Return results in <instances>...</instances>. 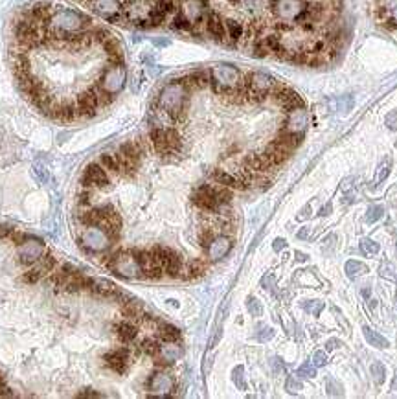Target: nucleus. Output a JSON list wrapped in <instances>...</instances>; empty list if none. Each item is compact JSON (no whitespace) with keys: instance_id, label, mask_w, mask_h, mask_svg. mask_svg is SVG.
<instances>
[{"instance_id":"obj_1","label":"nucleus","mask_w":397,"mask_h":399,"mask_svg":"<svg viewBox=\"0 0 397 399\" xmlns=\"http://www.w3.org/2000/svg\"><path fill=\"white\" fill-rule=\"evenodd\" d=\"M99 107V99H98V92L94 87L87 89L83 94H79L77 98V105H76V112L77 118H92L96 116Z\"/></svg>"},{"instance_id":"obj_2","label":"nucleus","mask_w":397,"mask_h":399,"mask_svg":"<svg viewBox=\"0 0 397 399\" xmlns=\"http://www.w3.org/2000/svg\"><path fill=\"white\" fill-rule=\"evenodd\" d=\"M81 182H83L85 188H109V177L105 173V168L101 164H89L87 169H85L83 177H81Z\"/></svg>"},{"instance_id":"obj_3","label":"nucleus","mask_w":397,"mask_h":399,"mask_svg":"<svg viewBox=\"0 0 397 399\" xmlns=\"http://www.w3.org/2000/svg\"><path fill=\"white\" fill-rule=\"evenodd\" d=\"M57 261L56 258L52 256V254H46L44 258H41V263L37 267H33V269H30V271H26V273L22 274L21 280L24 281V283H28V285H33V283H37V281H41L46 274H50L54 269H56Z\"/></svg>"},{"instance_id":"obj_4","label":"nucleus","mask_w":397,"mask_h":399,"mask_svg":"<svg viewBox=\"0 0 397 399\" xmlns=\"http://www.w3.org/2000/svg\"><path fill=\"white\" fill-rule=\"evenodd\" d=\"M191 201H193L195 206H199L204 212H215L221 206L215 197V186H208V184H204V186L197 189L195 193L191 195Z\"/></svg>"},{"instance_id":"obj_5","label":"nucleus","mask_w":397,"mask_h":399,"mask_svg":"<svg viewBox=\"0 0 397 399\" xmlns=\"http://www.w3.org/2000/svg\"><path fill=\"white\" fill-rule=\"evenodd\" d=\"M129 357L131 353L127 348H120V350H114V351H109L103 355V361L105 364L111 368L112 371L116 373H125L127 371V363H129Z\"/></svg>"},{"instance_id":"obj_6","label":"nucleus","mask_w":397,"mask_h":399,"mask_svg":"<svg viewBox=\"0 0 397 399\" xmlns=\"http://www.w3.org/2000/svg\"><path fill=\"white\" fill-rule=\"evenodd\" d=\"M263 154L269 158V162H271L272 166L276 168V166H281L283 162H287L289 158H291L293 149H289V147H285L283 144H279L278 140H272L271 144L267 146Z\"/></svg>"},{"instance_id":"obj_7","label":"nucleus","mask_w":397,"mask_h":399,"mask_svg":"<svg viewBox=\"0 0 397 399\" xmlns=\"http://www.w3.org/2000/svg\"><path fill=\"white\" fill-rule=\"evenodd\" d=\"M212 179L217 182V184H221V186H226V188H232V189H246L248 186L244 184L243 181H239L237 177L230 175V173H226L224 169H212Z\"/></svg>"},{"instance_id":"obj_8","label":"nucleus","mask_w":397,"mask_h":399,"mask_svg":"<svg viewBox=\"0 0 397 399\" xmlns=\"http://www.w3.org/2000/svg\"><path fill=\"white\" fill-rule=\"evenodd\" d=\"M206 31H208L210 35L214 37L215 41L223 42L224 37H226V26H224V21L217 13H210L208 17H206Z\"/></svg>"},{"instance_id":"obj_9","label":"nucleus","mask_w":397,"mask_h":399,"mask_svg":"<svg viewBox=\"0 0 397 399\" xmlns=\"http://www.w3.org/2000/svg\"><path fill=\"white\" fill-rule=\"evenodd\" d=\"M149 140H151V144H153L154 151L158 154H173L171 153V149H169V146H167V138H166V129H153L151 133H149Z\"/></svg>"},{"instance_id":"obj_10","label":"nucleus","mask_w":397,"mask_h":399,"mask_svg":"<svg viewBox=\"0 0 397 399\" xmlns=\"http://www.w3.org/2000/svg\"><path fill=\"white\" fill-rule=\"evenodd\" d=\"M114 331H116L118 340L123 344L132 342V340L136 338V335H138V328L132 322H118L114 326Z\"/></svg>"},{"instance_id":"obj_11","label":"nucleus","mask_w":397,"mask_h":399,"mask_svg":"<svg viewBox=\"0 0 397 399\" xmlns=\"http://www.w3.org/2000/svg\"><path fill=\"white\" fill-rule=\"evenodd\" d=\"M228 250H230V239L228 238H215L214 241H212V245H210V248L206 250V252L210 254V258L212 259H221Z\"/></svg>"},{"instance_id":"obj_12","label":"nucleus","mask_w":397,"mask_h":399,"mask_svg":"<svg viewBox=\"0 0 397 399\" xmlns=\"http://www.w3.org/2000/svg\"><path fill=\"white\" fill-rule=\"evenodd\" d=\"M208 271V263L204 261V259H193V261H189L188 267H186V271L182 278L184 280H195V278H201V276H204V273Z\"/></svg>"},{"instance_id":"obj_13","label":"nucleus","mask_w":397,"mask_h":399,"mask_svg":"<svg viewBox=\"0 0 397 399\" xmlns=\"http://www.w3.org/2000/svg\"><path fill=\"white\" fill-rule=\"evenodd\" d=\"M91 293L94 294V296H99V298H114L116 294H118V289H116V285H112L111 281H94V285H92Z\"/></svg>"},{"instance_id":"obj_14","label":"nucleus","mask_w":397,"mask_h":399,"mask_svg":"<svg viewBox=\"0 0 397 399\" xmlns=\"http://www.w3.org/2000/svg\"><path fill=\"white\" fill-rule=\"evenodd\" d=\"M224 26H226V35L230 37L232 44L239 42L244 37V26L239 21H236V19H226Z\"/></svg>"},{"instance_id":"obj_15","label":"nucleus","mask_w":397,"mask_h":399,"mask_svg":"<svg viewBox=\"0 0 397 399\" xmlns=\"http://www.w3.org/2000/svg\"><path fill=\"white\" fill-rule=\"evenodd\" d=\"M158 337L162 342L173 344L181 338V331L171 324H158Z\"/></svg>"},{"instance_id":"obj_16","label":"nucleus","mask_w":397,"mask_h":399,"mask_svg":"<svg viewBox=\"0 0 397 399\" xmlns=\"http://www.w3.org/2000/svg\"><path fill=\"white\" fill-rule=\"evenodd\" d=\"M68 278H70V273H66L63 267L61 269H54L52 273H50V281H52V285L56 289H64L66 287V283H68Z\"/></svg>"},{"instance_id":"obj_17","label":"nucleus","mask_w":397,"mask_h":399,"mask_svg":"<svg viewBox=\"0 0 397 399\" xmlns=\"http://www.w3.org/2000/svg\"><path fill=\"white\" fill-rule=\"evenodd\" d=\"M149 386L153 388V390H171L173 388V381L167 377V375H164V373H156L151 381H149Z\"/></svg>"},{"instance_id":"obj_18","label":"nucleus","mask_w":397,"mask_h":399,"mask_svg":"<svg viewBox=\"0 0 397 399\" xmlns=\"http://www.w3.org/2000/svg\"><path fill=\"white\" fill-rule=\"evenodd\" d=\"M364 337H366V340H368L371 346H375V348H388V340L384 338L383 335H379L377 331H373L371 328H364Z\"/></svg>"},{"instance_id":"obj_19","label":"nucleus","mask_w":397,"mask_h":399,"mask_svg":"<svg viewBox=\"0 0 397 399\" xmlns=\"http://www.w3.org/2000/svg\"><path fill=\"white\" fill-rule=\"evenodd\" d=\"M166 138H167V146L171 149V153L181 151L182 147V138L177 129H166Z\"/></svg>"},{"instance_id":"obj_20","label":"nucleus","mask_w":397,"mask_h":399,"mask_svg":"<svg viewBox=\"0 0 397 399\" xmlns=\"http://www.w3.org/2000/svg\"><path fill=\"white\" fill-rule=\"evenodd\" d=\"M281 107H283V109H285V111H298V109H304V107H305V103H304V99L300 98L298 94H296V92H291V94H289V98L285 99V101H283V103H281Z\"/></svg>"},{"instance_id":"obj_21","label":"nucleus","mask_w":397,"mask_h":399,"mask_svg":"<svg viewBox=\"0 0 397 399\" xmlns=\"http://www.w3.org/2000/svg\"><path fill=\"white\" fill-rule=\"evenodd\" d=\"M175 30H181V31H193V22L189 21L186 15L182 13H177L173 19V24H171Z\"/></svg>"},{"instance_id":"obj_22","label":"nucleus","mask_w":397,"mask_h":399,"mask_svg":"<svg viewBox=\"0 0 397 399\" xmlns=\"http://www.w3.org/2000/svg\"><path fill=\"white\" fill-rule=\"evenodd\" d=\"M99 164H101L105 169L112 171V173H120V164H118V158H116V154H109V153L101 154V158H99Z\"/></svg>"},{"instance_id":"obj_23","label":"nucleus","mask_w":397,"mask_h":399,"mask_svg":"<svg viewBox=\"0 0 397 399\" xmlns=\"http://www.w3.org/2000/svg\"><path fill=\"white\" fill-rule=\"evenodd\" d=\"M346 273H348L349 278H357V276H361V274L368 273V267L364 265V263H361V261H348V263H346Z\"/></svg>"},{"instance_id":"obj_24","label":"nucleus","mask_w":397,"mask_h":399,"mask_svg":"<svg viewBox=\"0 0 397 399\" xmlns=\"http://www.w3.org/2000/svg\"><path fill=\"white\" fill-rule=\"evenodd\" d=\"M140 350L144 351L146 355H151V357H154V355H158L160 353V346H158V342L154 340V338H146V340H142V344H140Z\"/></svg>"},{"instance_id":"obj_25","label":"nucleus","mask_w":397,"mask_h":399,"mask_svg":"<svg viewBox=\"0 0 397 399\" xmlns=\"http://www.w3.org/2000/svg\"><path fill=\"white\" fill-rule=\"evenodd\" d=\"M215 197L219 204H228L232 201V188H226V186H217L215 188Z\"/></svg>"},{"instance_id":"obj_26","label":"nucleus","mask_w":397,"mask_h":399,"mask_svg":"<svg viewBox=\"0 0 397 399\" xmlns=\"http://www.w3.org/2000/svg\"><path fill=\"white\" fill-rule=\"evenodd\" d=\"M214 239H215V234L210 230V228H206V230L201 232V236H199V243H201V246L204 248V250H208Z\"/></svg>"},{"instance_id":"obj_27","label":"nucleus","mask_w":397,"mask_h":399,"mask_svg":"<svg viewBox=\"0 0 397 399\" xmlns=\"http://www.w3.org/2000/svg\"><path fill=\"white\" fill-rule=\"evenodd\" d=\"M383 206H369L368 214H366V221L368 223H375V221H379V219L383 217Z\"/></svg>"},{"instance_id":"obj_28","label":"nucleus","mask_w":397,"mask_h":399,"mask_svg":"<svg viewBox=\"0 0 397 399\" xmlns=\"http://www.w3.org/2000/svg\"><path fill=\"white\" fill-rule=\"evenodd\" d=\"M91 33H92V39H94V41H98V42H101V44H103L109 37H112L111 31H109V30H105V28H92Z\"/></svg>"},{"instance_id":"obj_29","label":"nucleus","mask_w":397,"mask_h":399,"mask_svg":"<svg viewBox=\"0 0 397 399\" xmlns=\"http://www.w3.org/2000/svg\"><path fill=\"white\" fill-rule=\"evenodd\" d=\"M361 250L364 254H377L379 252V243L371 241V239H363L361 241Z\"/></svg>"},{"instance_id":"obj_30","label":"nucleus","mask_w":397,"mask_h":399,"mask_svg":"<svg viewBox=\"0 0 397 399\" xmlns=\"http://www.w3.org/2000/svg\"><path fill=\"white\" fill-rule=\"evenodd\" d=\"M371 373H373V379H375L377 385H381L384 381V366L381 363L371 364Z\"/></svg>"},{"instance_id":"obj_31","label":"nucleus","mask_w":397,"mask_h":399,"mask_svg":"<svg viewBox=\"0 0 397 399\" xmlns=\"http://www.w3.org/2000/svg\"><path fill=\"white\" fill-rule=\"evenodd\" d=\"M298 375H302V377H311V379H313L314 375H316V368H314V366H311V363H304L298 368Z\"/></svg>"},{"instance_id":"obj_32","label":"nucleus","mask_w":397,"mask_h":399,"mask_svg":"<svg viewBox=\"0 0 397 399\" xmlns=\"http://www.w3.org/2000/svg\"><path fill=\"white\" fill-rule=\"evenodd\" d=\"M154 6L167 15V13H171V11L175 9V0H156V4H154Z\"/></svg>"},{"instance_id":"obj_33","label":"nucleus","mask_w":397,"mask_h":399,"mask_svg":"<svg viewBox=\"0 0 397 399\" xmlns=\"http://www.w3.org/2000/svg\"><path fill=\"white\" fill-rule=\"evenodd\" d=\"M91 199H92V193L89 191V188H85V191H81V193L77 195V203L81 204V206H89V204H91Z\"/></svg>"},{"instance_id":"obj_34","label":"nucleus","mask_w":397,"mask_h":399,"mask_svg":"<svg viewBox=\"0 0 397 399\" xmlns=\"http://www.w3.org/2000/svg\"><path fill=\"white\" fill-rule=\"evenodd\" d=\"M388 173H390V160H386V164H383V166L379 168V175H377L375 182H381L383 179H386Z\"/></svg>"},{"instance_id":"obj_35","label":"nucleus","mask_w":397,"mask_h":399,"mask_svg":"<svg viewBox=\"0 0 397 399\" xmlns=\"http://www.w3.org/2000/svg\"><path fill=\"white\" fill-rule=\"evenodd\" d=\"M300 388H302V383H300L296 377H289V381H287V390L289 392H298Z\"/></svg>"},{"instance_id":"obj_36","label":"nucleus","mask_w":397,"mask_h":399,"mask_svg":"<svg viewBox=\"0 0 397 399\" xmlns=\"http://www.w3.org/2000/svg\"><path fill=\"white\" fill-rule=\"evenodd\" d=\"M326 361H328V355H326V351H316V353L313 355L314 366H322V364H326Z\"/></svg>"},{"instance_id":"obj_37","label":"nucleus","mask_w":397,"mask_h":399,"mask_svg":"<svg viewBox=\"0 0 397 399\" xmlns=\"http://www.w3.org/2000/svg\"><path fill=\"white\" fill-rule=\"evenodd\" d=\"M386 125H388V129H392V131H397V112H390V114L386 116Z\"/></svg>"},{"instance_id":"obj_38","label":"nucleus","mask_w":397,"mask_h":399,"mask_svg":"<svg viewBox=\"0 0 397 399\" xmlns=\"http://www.w3.org/2000/svg\"><path fill=\"white\" fill-rule=\"evenodd\" d=\"M304 307H305L307 311L314 313V315H318V311H320L324 306H322V302H316V304H304Z\"/></svg>"},{"instance_id":"obj_39","label":"nucleus","mask_w":397,"mask_h":399,"mask_svg":"<svg viewBox=\"0 0 397 399\" xmlns=\"http://www.w3.org/2000/svg\"><path fill=\"white\" fill-rule=\"evenodd\" d=\"M77 396H79V398H101V394H99V392H94L92 388H85L83 392H79V394H77Z\"/></svg>"},{"instance_id":"obj_40","label":"nucleus","mask_w":397,"mask_h":399,"mask_svg":"<svg viewBox=\"0 0 397 399\" xmlns=\"http://www.w3.org/2000/svg\"><path fill=\"white\" fill-rule=\"evenodd\" d=\"M248 309H250V311H254V315H259V306H258V302L254 300V298L248 302Z\"/></svg>"},{"instance_id":"obj_41","label":"nucleus","mask_w":397,"mask_h":399,"mask_svg":"<svg viewBox=\"0 0 397 399\" xmlns=\"http://www.w3.org/2000/svg\"><path fill=\"white\" fill-rule=\"evenodd\" d=\"M285 245H287L285 239H276V241H274V250H279V248H285Z\"/></svg>"},{"instance_id":"obj_42","label":"nucleus","mask_w":397,"mask_h":399,"mask_svg":"<svg viewBox=\"0 0 397 399\" xmlns=\"http://www.w3.org/2000/svg\"><path fill=\"white\" fill-rule=\"evenodd\" d=\"M309 212H311V206H309V204H307L305 208H304V210H302V214H300V215H298V219H300V221H304V219H307V217H309Z\"/></svg>"},{"instance_id":"obj_43","label":"nucleus","mask_w":397,"mask_h":399,"mask_svg":"<svg viewBox=\"0 0 397 399\" xmlns=\"http://www.w3.org/2000/svg\"><path fill=\"white\" fill-rule=\"evenodd\" d=\"M4 386H6V375L0 373V390H4Z\"/></svg>"},{"instance_id":"obj_44","label":"nucleus","mask_w":397,"mask_h":399,"mask_svg":"<svg viewBox=\"0 0 397 399\" xmlns=\"http://www.w3.org/2000/svg\"><path fill=\"white\" fill-rule=\"evenodd\" d=\"M307 236H309V228H305V230H302V232H300V234H298V238H300V239H305Z\"/></svg>"},{"instance_id":"obj_45","label":"nucleus","mask_w":397,"mask_h":399,"mask_svg":"<svg viewBox=\"0 0 397 399\" xmlns=\"http://www.w3.org/2000/svg\"><path fill=\"white\" fill-rule=\"evenodd\" d=\"M336 344H338V340H329V342H328V350H333V348H336Z\"/></svg>"},{"instance_id":"obj_46","label":"nucleus","mask_w":397,"mask_h":399,"mask_svg":"<svg viewBox=\"0 0 397 399\" xmlns=\"http://www.w3.org/2000/svg\"><path fill=\"white\" fill-rule=\"evenodd\" d=\"M296 259H298V261H305L307 256H305V254H302V252H296Z\"/></svg>"}]
</instances>
